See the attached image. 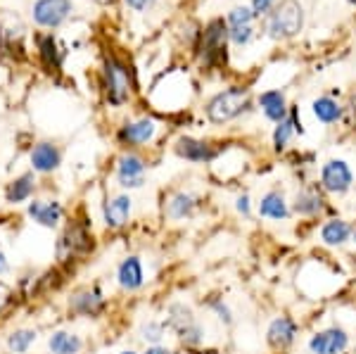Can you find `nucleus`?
<instances>
[{
    "label": "nucleus",
    "mask_w": 356,
    "mask_h": 354,
    "mask_svg": "<svg viewBox=\"0 0 356 354\" xmlns=\"http://www.w3.org/2000/svg\"><path fill=\"white\" fill-rule=\"evenodd\" d=\"M292 131H300L302 134V127L297 124V110H290V119H285V122H280L278 127H275V134H273L275 150H283V147L288 145Z\"/></svg>",
    "instance_id": "bb28decb"
},
{
    "label": "nucleus",
    "mask_w": 356,
    "mask_h": 354,
    "mask_svg": "<svg viewBox=\"0 0 356 354\" xmlns=\"http://www.w3.org/2000/svg\"><path fill=\"white\" fill-rule=\"evenodd\" d=\"M349 3H352V5H356V0H349Z\"/></svg>",
    "instance_id": "79ce46f5"
},
{
    "label": "nucleus",
    "mask_w": 356,
    "mask_h": 354,
    "mask_svg": "<svg viewBox=\"0 0 356 354\" xmlns=\"http://www.w3.org/2000/svg\"><path fill=\"white\" fill-rule=\"evenodd\" d=\"M29 216L43 228H55L65 216V209L57 200H33L29 204Z\"/></svg>",
    "instance_id": "2eb2a0df"
},
{
    "label": "nucleus",
    "mask_w": 356,
    "mask_h": 354,
    "mask_svg": "<svg viewBox=\"0 0 356 354\" xmlns=\"http://www.w3.org/2000/svg\"><path fill=\"white\" fill-rule=\"evenodd\" d=\"M154 131H157V124H154L152 119H138V122L124 124V127L119 129L117 138L122 145L138 147V145H145L147 140H152Z\"/></svg>",
    "instance_id": "f8f14e48"
},
{
    "label": "nucleus",
    "mask_w": 356,
    "mask_h": 354,
    "mask_svg": "<svg viewBox=\"0 0 356 354\" xmlns=\"http://www.w3.org/2000/svg\"><path fill=\"white\" fill-rule=\"evenodd\" d=\"M250 110V93L245 88H228L207 102V119L211 124H228Z\"/></svg>",
    "instance_id": "f257e3e1"
},
{
    "label": "nucleus",
    "mask_w": 356,
    "mask_h": 354,
    "mask_svg": "<svg viewBox=\"0 0 356 354\" xmlns=\"http://www.w3.org/2000/svg\"><path fill=\"white\" fill-rule=\"evenodd\" d=\"M214 309H216V312H219L221 321L231 323V312H228V309H226V307H223V305H219V302H216V305H214Z\"/></svg>",
    "instance_id": "f704fd0d"
},
{
    "label": "nucleus",
    "mask_w": 356,
    "mask_h": 354,
    "mask_svg": "<svg viewBox=\"0 0 356 354\" xmlns=\"http://www.w3.org/2000/svg\"><path fill=\"white\" fill-rule=\"evenodd\" d=\"M304 26V10L297 0H283L268 17V36L271 38H292Z\"/></svg>",
    "instance_id": "20e7f679"
},
{
    "label": "nucleus",
    "mask_w": 356,
    "mask_h": 354,
    "mask_svg": "<svg viewBox=\"0 0 356 354\" xmlns=\"http://www.w3.org/2000/svg\"><path fill=\"white\" fill-rule=\"evenodd\" d=\"M349 236H352V226L342 219H332L321 228V238L325 245H342L349 241Z\"/></svg>",
    "instance_id": "393cba45"
},
{
    "label": "nucleus",
    "mask_w": 356,
    "mask_h": 354,
    "mask_svg": "<svg viewBox=\"0 0 356 354\" xmlns=\"http://www.w3.org/2000/svg\"><path fill=\"white\" fill-rule=\"evenodd\" d=\"M69 312L79 314V316H100L105 312V300L97 290H76L69 298Z\"/></svg>",
    "instance_id": "ddd939ff"
},
{
    "label": "nucleus",
    "mask_w": 356,
    "mask_h": 354,
    "mask_svg": "<svg viewBox=\"0 0 356 354\" xmlns=\"http://www.w3.org/2000/svg\"><path fill=\"white\" fill-rule=\"evenodd\" d=\"M48 347L53 354H79L83 347V342L79 335L74 333H67V330H57V333L50 335L48 340Z\"/></svg>",
    "instance_id": "5701e85b"
},
{
    "label": "nucleus",
    "mask_w": 356,
    "mask_h": 354,
    "mask_svg": "<svg viewBox=\"0 0 356 354\" xmlns=\"http://www.w3.org/2000/svg\"><path fill=\"white\" fill-rule=\"evenodd\" d=\"M254 13H252L250 8H235L231 10V15H228V36H231L233 43L238 45H245L250 43L252 38V31H254V26H252V22H254Z\"/></svg>",
    "instance_id": "9d476101"
},
{
    "label": "nucleus",
    "mask_w": 356,
    "mask_h": 354,
    "mask_svg": "<svg viewBox=\"0 0 356 354\" xmlns=\"http://www.w3.org/2000/svg\"><path fill=\"white\" fill-rule=\"evenodd\" d=\"M140 335H143V340L154 342V345H157V342L164 338V326L157 321H147L145 326L140 328Z\"/></svg>",
    "instance_id": "7c9ffc66"
},
{
    "label": "nucleus",
    "mask_w": 356,
    "mask_h": 354,
    "mask_svg": "<svg viewBox=\"0 0 356 354\" xmlns=\"http://www.w3.org/2000/svg\"><path fill=\"white\" fill-rule=\"evenodd\" d=\"M295 335H297V323L292 321L290 316H280V319H275V321H271L266 340L275 350H285V347H290L292 342H295Z\"/></svg>",
    "instance_id": "dca6fc26"
},
{
    "label": "nucleus",
    "mask_w": 356,
    "mask_h": 354,
    "mask_svg": "<svg viewBox=\"0 0 356 354\" xmlns=\"http://www.w3.org/2000/svg\"><path fill=\"white\" fill-rule=\"evenodd\" d=\"M228 22L226 19H211L202 31L200 41V55L207 67H219L226 62V48H228Z\"/></svg>",
    "instance_id": "7ed1b4c3"
},
{
    "label": "nucleus",
    "mask_w": 356,
    "mask_h": 354,
    "mask_svg": "<svg viewBox=\"0 0 356 354\" xmlns=\"http://www.w3.org/2000/svg\"><path fill=\"white\" fill-rule=\"evenodd\" d=\"M10 302H13V288H10L8 283L0 281V312H3Z\"/></svg>",
    "instance_id": "2f4dec72"
},
{
    "label": "nucleus",
    "mask_w": 356,
    "mask_h": 354,
    "mask_svg": "<svg viewBox=\"0 0 356 354\" xmlns=\"http://www.w3.org/2000/svg\"><path fill=\"white\" fill-rule=\"evenodd\" d=\"M90 250H93V236H90V231L83 224H79V221H72L65 228V233L60 236V241H57V259L72 262L76 257L88 255Z\"/></svg>",
    "instance_id": "39448f33"
},
{
    "label": "nucleus",
    "mask_w": 356,
    "mask_h": 354,
    "mask_svg": "<svg viewBox=\"0 0 356 354\" xmlns=\"http://www.w3.org/2000/svg\"><path fill=\"white\" fill-rule=\"evenodd\" d=\"M122 354H136V352H122Z\"/></svg>",
    "instance_id": "a19ab883"
},
{
    "label": "nucleus",
    "mask_w": 356,
    "mask_h": 354,
    "mask_svg": "<svg viewBox=\"0 0 356 354\" xmlns=\"http://www.w3.org/2000/svg\"><path fill=\"white\" fill-rule=\"evenodd\" d=\"M38 41V55H41V62L48 67L50 72H57L62 67V50L57 45L53 33H41L36 36Z\"/></svg>",
    "instance_id": "4be33fe9"
},
{
    "label": "nucleus",
    "mask_w": 356,
    "mask_h": 354,
    "mask_svg": "<svg viewBox=\"0 0 356 354\" xmlns=\"http://www.w3.org/2000/svg\"><path fill=\"white\" fill-rule=\"evenodd\" d=\"M117 281H119V285H122L124 290H129V293L143 288L145 276H143V264H140V259H138V257H126L122 264H119Z\"/></svg>",
    "instance_id": "6ab92c4d"
},
{
    "label": "nucleus",
    "mask_w": 356,
    "mask_h": 354,
    "mask_svg": "<svg viewBox=\"0 0 356 354\" xmlns=\"http://www.w3.org/2000/svg\"><path fill=\"white\" fill-rule=\"evenodd\" d=\"M95 3H100V5H112L114 0H95Z\"/></svg>",
    "instance_id": "58836bf2"
},
{
    "label": "nucleus",
    "mask_w": 356,
    "mask_h": 354,
    "mask_svg": "<svg viewBox=\"0 0 356 354\" xmlns=\"http://www.w3.org/2000/svg\"><path fill=\"white\" fill-rule=\"evenodd\" d=\"M166 323H169L171 330H176V335L186 342V345H200V342L204 340V333H202V328H200V323L195 321L191 307L171 305Z\"/></svg>",
    "instance_id": "423d86ee"
},
{
    "label": "nucleus",
    "mask_w": 356,
    "mask_h": 354,
    "mask_svg": "<svg viewBox=\"0 0 356 354\" xmlns=\"http://www.w3.org/2000/svg\"><path fill=\"white\" fill-rule=\"evenodd\" d=\"M238 212H243V214L250 212V198H247V195L238 198Z\"/></svg>",
    "instance_id": "c9c22d12"
},
{
    "label": "nucleus",
    "mask_w": 356,
    "mask_h": 354,
    "mask_svg": "<svg viewBox=\"0 0 356 354\" xmlns=\"http://www.w3.org/2000/svg\"><path fill=\"white\" fill-rule=\"evenodd\" d=\"M62 164V152L55 143L41 140L31 147V167L38 174H53V171Z\"/></svg>",
    "instance_id": "1a4fd4ad"
},
{
    "label": "nucleus",
    "mask_w": 356,
    "mask_h": 354,
    "mask_svg": "<svg viewBox=\"0 0 356 354\" xmlns=\"http://www.w3.org/2000/svg\"><path fill=\"white\" fill-rule=\"evenodd\" d=\"M259 214L268 216V219H275V221L285 219V216H288V204H285L283 195H280V193H275V191L266 193V195L261 198Z\"/></svg>",
    "instance_id": "b1692460"
},
{
    "label": "nucleus",
    "mask_w": 356,
    "mask_h": 354,
    "mask_svg": "<svg viewBox=\"0 0 356 354\" xmlns=\"http://www.w3.org/2000/svg\"><path fill=\"white\" fill-rule=\"evenodd\" d=\"M36 342V330L31 328H19V330H13L8 338V350L15 352V354H26L29 347Z\"/></svg>",
    "instance_id": "c85d7f7f"
},
{
    "label": "nucleus",
    "mask_w": 356,
    "mask_h": 354,
    "mask_svg": "<svg viewBox=\"0 0 356 354\" xmlns=\"http://www.w3.org/2000/svg\"><path fill=\"white\" fill-rule=\"evenodd\" d=\"M131 216V198L129 195H117L107 200L105 207H102V219H105L107 228H122L126 226Z\"/></svg>",
    "instance_id": "a211bd4d"
},
{
    "label": "nucleus",
    "mask_w": 356,
    "mask_h": 354,
    "mask_svg": "<svg viewBox=\"0 0 356 354\" xmlns=\"http://www.w3.org/2000/svg\"><path fill=\"white\" fill-rule=\"evenodd\" d=\"M8 269H10L8 257H5V252H3V250H0V276H3V273H8Z\"/></svg>",
    "instance_id": "4c0bfd02"
},
{
    "label": "nucleus",
    "mask_w": 356,
    "mask_h": 354,
    "mask_svg": "<svg viewBox=\"0 0 356 354\" xmlns=\"http://www.w3.org/2000/svg\"><path fill=\"white\" fill-rule=\"evenodd\" d=\"M154 3H157V0H126V5H129L131 10H136V13H145Z\"/></svg>",
    "instance_id": "72a5a7b5"
},
{
    "label": "nucleus",
    "mask_w": 356,
    "mask_h": 354,
    "mask_svg": "<svg viewBox=\"0 0 356 354\" xmlns=\"http://www.w3.org/2000/svg\"><path fill=\"white\" fill-rule=\"evenodd\" d=\"M354 243H356V233H354Z\"/></svg>",
    "instance_id": "37998d69"
},
{
    "label": "nucleus",
    "mask_w": 356,
    "mask_h": 354,
    "mask_svg": "<svg viewBox=\"0 0 356 354\" xmlns=\"http://www.w3.org/2000/svg\"><path fill=\"white\" fill-rule=\"evenodd\" d=\"M259 105H261L264 114H266V117L271 119V122H275V124L285 122V117H288L285 95L280 93V90H266V93H261Z\"/></svg>",
    "instance_id": "412c9836"
},
{
    "label": "nucleus",
    "mask_w": 356,
    "mask_h": 354,
    "mask_svg": "<svg viewBox=\"0 0 356 354\" xmlns=\"http://www.w3.org/2000/svg\"><path fill=\"white\" fill-rule=\"evenodd\" d=\"M321 184L328 193H344L352 186V169L342 159H330L321 171Z\"/></svg>",
    "instance_id": "6e6552de"
},
{
    "label": "nucleus",
    "mask_w": 356,
    "mask_h": 354,
    "mask_svg": "<svg viewBox=\"0 0 356 354\" xmlns=\"http://www.w3.org/2000/svg\"><path fill=\"white\" fill-rule=\"evenodd\" d=\"M143 176H145V159L129 152V155L119 157L117 164V179L124 188H140L143 186Z\"/></svg>",
    "instance_id": "9b49d317"
},
{
    "label": "nucleus",
    "mask_w": 356,
    "mask_h": 354,
    "mask_svg": "<svg viewBox=\"0 0 356 354\" xmlns=\"http://www.w3.org/2000/svg\"><path fill=\"white\" fill-rule=\"evenodd\" d=\"M193 209H195V200L191 195H186V193H176L166 202V214L171 219H186V216L193 214Z\"/></svg>",
    "instance_id": "a878e982"
},
{
    "label": "nucleus",
    "mask_w": 356,
    "mask_h": 354,
    "mask_svg": "<svg viewBox=\"0 0 356 354\" xmlns=\"http://www.w3.org/2000/svg\"><path fill=\"white\" fill-rule=\"evenodd\" d=\"M347 333L342 328H328L323 333H316L312 342H309V350L314 354H340L347 350Z\"/></svg>",
    "instance_id": "4468645a"
},
{
    "label": "nucleus",
    "mask_w": 356,
    "mask_h": 354,
    "mask_svg": "<svg viewBox=\"0 0 356 354\" xmlns=\"http://www.w3.org/2000/svg\"><path fill=\"white\" fill-rule=\"evenodd\" d=\"M323 209V200H321L318 193L314 191H304L297 195V202H295V212L297 214H304V216H316Z\"/></svg>",
    "instance_id": "cd10ccee"
},
{
    "label": "nucleus",
    "mask_w": 356,
    "mask_h": 354,
    "mask_svg": "<svg viewBox=\"0 0 356 354\" xmlns=\"http://www.w3.org/2000/svg\"><path fill=\"white\" fill-rule=\"evenodd\" d=\"M0 45H3V33H0Z\"/></svg>",
    "instance_id": "ea45409f"
},
{
    "label": "nucleus",
    "mask_w": 356,
    "mask_h": 354,
    "mask_svg": "<svg viewBox=\"0 0 356 354\" xmlns=\"http://www.w3.org/2000/svg\"><path fill=\"white\" fill-rule=\"evenodd\" d=\"M72 0H36L33 5V22L43 29H57L65 24V19L72 15Z\"/></svg>",
    "instance_id": "0eeeda50"
},
{
    "label": "nucleus",
    "mask_w": 356,
    "mask_h": 354,
    "mask_svg": "<svg viewBox=\"0 0 356 354\" xmlns=\"http://www.w3.org/2000/svg\"><path fill=\"white\" fill-rule=\"evenodd\" d=\"M271 5H273V0H252V13L257 17H261L271 10Z\"/></svg>",
    "instance_id": "473e14b6"
},
{
    "label": "nucleus",
    "mask_w": 356,
    "mask_h": 354,
    "mask_svg": "<svg viewBox=\"0 0 356 354\" xmlns=\"http://www.w3.org/2000/svg\"><path fill=\"white\" fill-rule=\"evenodd\" d=\"M36 193V176L33 171H26V174L17 176L5 188V202L8 204H22L26 200H31V195Z\"/></svg>",
    "instance_id": "f3484780"
},
{
    "label": "nucleus",
    "mask_w": 356,
    "mask_h": 354,
    "mask_svg": "<svg viewBox=\"0 0 356 354\" xmlns=\"http://www.w3.org/2000/svg\"><path fill=\"white\" fill-rule=\"evenodd\" d=\"M176 152L183 159H191V162H209L216 157V150L204 140H195V138H181L176 143Z\"/></svg>",
    "instance_id": "aec40b11"
},
{
    "label": "nucleus",
    "mask_w": 356,
    "mask_h": 354,
    "mask_svg": "<svg viewBox=\"0 0 356 354\" xmlns=\"http://www.w3.org/2000/svg\"><path fill=\"white\" fill-rule=\"evenodd\" d=\"M145 354H174L171 350H166V347H159V345H152V347H147V352Z\"/></svg>",
    "instance_id": "e433bc0d"
},
{
    "label": "nucleus",
    "mask_w": 356,
    "mask_h": 354,
    "mask_svg": "<svg viewBox=\"0 0 356 354\" xmlns=\"http://www.w3.org/2000/svg\"><path fill=\"white\" fill-rule=\"evenodd\" d=\"M102 77H105L107 100H110L114 107L129 102L131 93H134V81H131L129 67H126L119 57H114V55L105 57V70H102Z\"/></svg>",
    "instance_id": "f03ea898"
},
{
    "label": "nucleus",
    "mask_w": 356,
    "mask_h": 354,
    "mask_svg": "<svg viewBox=\"0 0 356 354\" xmlns=\"http://www.w3.org/2000/svg\"><path fill=\"white\" fill-rule=\"evenodd\" d=\"M314 114H316V119H321L323 124H332V122H337L340 119V105H337L335 100H330V98H318L314 102Z\"/></svg>",
    "instance_id": "c756f323"
}]
</instances>
